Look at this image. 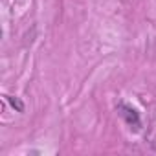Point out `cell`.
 <instances>
[{"label": "cell", "mask_w": 156, "mask_h": 156, "mask_svg": "<svg viewBox=\"0 0 156 156\" xmlns=\"http://www.w3.org/2000/svg\"><path fill=\"white\" fill-rule=\"evenodd\" d=\"M118 112H119V116L127 121V125H129L130 129H134V130L140 129L141 121H140L138 112H136L132 107H129V105H125V103H119V105H118Z\"/></svg>", "instance_id": "6da1fadb"}, {"label": "cell", "mask_w": 156, "mask_h": 156, "mask_svg": "<svg viewBox=\"0 0 156 156\" xmlns=\"http://www.w3.org/2000/svg\"><path fill=\"white\" fill-rule=\"evenodd\" d=\"M8 99H9V101H11V105H13V107H17L19 110H24V107H22V103H20V101H17V99H13V98H8Z\"/></svg>", "instance_id": "7a4b0ae2"}]
</instances>
